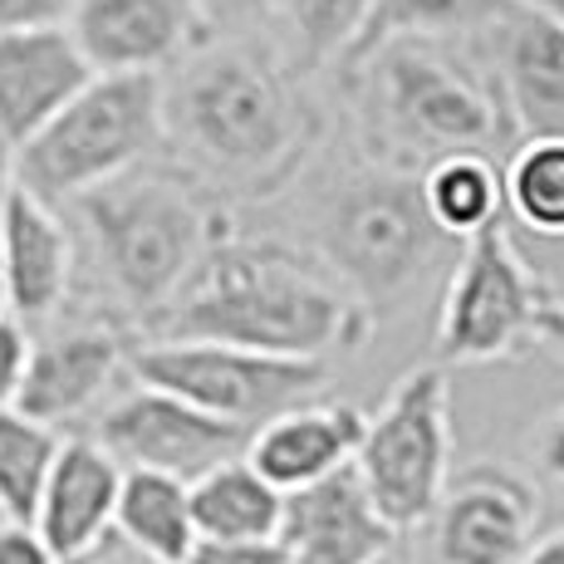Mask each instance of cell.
<instances>
[{"mask_svg": "<svg viewBox=\"0 0 564 564\" xmlns=\"http://www.w3.org/2000/svg\"><path fill=\"white\" fill-rule=\"evenodd\" d=\"M59 447L64 437L45 422L25 417L20 408H0V516L10 525H30Z\"/></svg>", "mask_w": 564, "mask_h": 564, "instance_id": "26", "label": "cell"}, {"mask_svg": "<svg viewBox=\"0 0 564 564\" xmlns=\"http://www.w3.org/2000/svg\"><path fill=\"white\" fill-rule=\"evenodd\" d=\"M74 0H0V35H25V30L64 25Z\"/></svg>", "mask_w": 564, "mask_h": 564, "instance_id": "29", "label": "cell"}, {"mask_svg": "<svg viewBox=\"0 0 564 564\" xmlns=\"http://www.w3.org/2000/svg\"><path fill=\"white\" fill-rule=\"evenodd\" d=\"M511 10V0H373L344 64L388 40H486Z\"/></svg>", "mask_w": 564, "mask_h": 564, "instance_id": "22", "label": "cell"}, {"mask_svg": "<svg viewBox=\"0 0 564 564\" xmlns=\"http://www.w3.org/2000/svg\"><path fill=\"white\" fill-rule=\"evenodd\" d=\"M59 212L74 236L69 305L84 295V319L113 324L133 344L158 329L226 231L216 202L162 158L84 192Z\"/></svg>", "mask_w": 564, "mask_h": 564, "instance_id": "2", "label": "cell"}, {"mask_svg": "<svg viewBox=\"0 0 564 564\" xmlns=\"http://www.w3.org/2000/svg\"><path fill=\"white\" fill-rule=\"evenodd\" d=\"M0 270H6V314L30 334L54 324L74 295V236L54 212L10 182L0 206Z\"/></svg>", "mask_w": 564, "mask_h": 564, "instance_id": "15", "label": "cell"}, {"mask_svg": "<svg viewBox=\"0 0 564 564\" xmlns=\"http://www.w3.org/2000/svg\"><path fill=\"white\" fill-rule=\"evenodd\" d=\"M417 187H422V206H427L432 226L457 246L466 236L506 221L501 162H491V158H447L422 172Z\"/></svg>", "mask_w": 564, "mask_h": 564, "instance_id": "23", "label": "cell"}, {"mask_svg": "<svg viewBox=\"0 0 564 564\" xmlns=\"http://www.w3.org/2000/svg\"><path fill=\"white\" fill-rule=\"evenodd\" d=\"M368 162L422 177L447 158L506 162L520 143L481 40H388L344 64Z\"/></svg>", "mask_w": 564, "mask_h": 564, "instance_id": "4", "label": "cell"}, {"mask_svg": "<svg viewBox=\"0 0 564 564\" xmlns=\"http://www.w3.org/2000/svg\"><path fill=\"white\" fill-rule=\"evenodd\" d=\"M545 290L530 275L511 231L486 226L457 246V260L442 285L437 310V368L491 364L535 339V314L545 310Z\"/></svg>", "mask_w": 564, "mask_h": 564, "instance_id": "9", "label": "cell"}, {"mask_svg": "<svg viewBox=\"0 0 564 564\" xmlns=\"http://www.w3.org/2000/svg\"><path fill=\"white\" fill-rule=\"evenodd\" d=\"M501 202L535 241H564V138H520L501 162Z\"/></svg>", "mask_w": 564, "mask_h": 564, "instance_id": "24", "label": "cell"}, {"mask_svg": "<svg viewBox=\"0 0 564 564\" xmlns=\"http://www.w3.org/2000/svg\"><path fill=\"white\" fill-rule=\"evenodd\" d=\"M275 540L290 564H393L398 530L378 516L359 471L339 466L285 496Z\"/></svg>", "mask_w": 564, "mask_h": 564, "instance_id": "14", "label": "cell"}, {"mask_svg": "<svg viewBox=\"0 0 564 564\" xmlns=\"http://www.w3.org/2000/svg\"><path fill=\"white\" fill-rule=\"evenodd\" d=\"M162 158L158 74H94L79 99L10 153V182L45 206H69L84 192Z\"/></svg>", "mask_w": 564, "mask_h": 564, "instance_id": "6", "label": "cell"}, {"mask_svg": "<svg viewBox=\"0 0 564 564\" xmlns=\"http://www.w3.org/2000/svg\"><path fill=\"white\" fill-rule=\"evenodd\" d=\"M324 108L275 40H206L162 74V162L206 197H275L319 148Z\"/></svg>", "mask_w": 564, "mask_h": 564, "instance_id": "1", "label": "cell"}, {"mask_svg": "<svg viewBox=\"0 0 564 564\" xmlns=\"http://www.w3.org/2000/svg\"><path fill=\"white\" fill-rule=\"evenodd\" d=\"M535 339L564 359V300H545V310L535 314Z\"/></svg>", "mask_w": 564, "mask_h": 564, "instance_id": "34", "label": "cell"}, {"mask_svg": "<svg viewBox=\"0 0 564 564\" xmlns=\"http://www.w3.org/2000/svg\"><path fill=\"white\" fill-rule=\"evenodd\" d=\"M368 329L373 314L319 256L285 241L236 236L226 226L148 339L226 344L270 359L324 364L329 354L359 349Z\"/></svg>", "mask_w": 564, "mask_h": 564, "instance_id": "3", "label": "cell"}, {"mask_svg": "<svg viewBox=\"0 0 564 564\" xmlns=\"http://www.w3.org/2000/svg\"><path fill=\"white\" fill-rule=\"evenodd\" d=\"M364 491L373 496L378 516L403 535L422 530L437 496L452 481V383L447 368H412L393 383L388 403L364 422L354 452Z\"/></svg>", "mask_w": 564, "mask_h": 564, "instance_id": "7", "label": "cell"}, {"mask_svg": "<svg viewBox=\"0 0 564 564\" xmlns=\"http://www.w3.org/2000/svg\"><path fill=\"white\" fill-rule=\"evenodd\" d=\"M25 359H30V329L20 319H10V314H0V408H15Z\"/></svg>", "mask_w": 564, "mask_h": 564, "instance_id": "28", "label": "cell"}, {"mask_svg": "<svg viewBox=\"0 0 564 564\" xmlns=\"http://www.w3.org/2000/svg\"><path fill=\"white\" fill-rule=\"evenodd\" d=\"M128 349L133 339L118 334L113 324L59 314L40 334H30V359L15 408L59 437H79L128 383Z\"/></svg>", "mask_w": 564, "mask_h": 564, "instance_id": "11", "label": "cell"}, {"mask_svg": "<svg viewBox=\"0 0 564 564\" xmlns=\"http://www.w3.org/2000/svg\"><path fill=\"white\" fill-rule=\"evenodd\" d=\"M481 45L516 138H564V20L516 6Z\"/></svg>", "mask_w": 564, "mask_h": 564, "instance_id": "16", "label": "cell"}, {"mask_svg": "<svg viewBox=\"0 0 564 564\" xmlns=\"http://www.w3.org/2000/svg\"><path fill=\"white\" fill-rule=\"evenodd\" d=\"M113 535L123 545L143 550L148 560L187 564V555L197 550L187 486L153 471H123L118 506H113Z\"/></svg>", "mask_w": 564, "mask_h": 564, "instance_id": "21", "label": "cell"}, {"mask_svg": "<svg viewBox=\"0 0 564 564\" xmlns=\"http://www.w3.org/2000/svg\"><path fill=\"white\" fill-rule=\"evenodd\" d=\"M368 6L373 0H275L270 25H280V50L290 54V64L314 74L344 64L368 20Z\"/></svg>", "mask_w": 564, "mask_h": 564, "instance_id": "25", "label": "cell"}, {"mask_svg": "<svg viewBox=\"0 0 564 564\" xmlns=\"http://www.w3.org/2000/svg\"><path fill=\"white\" fill-rule=\"evenodd\" d=\"M187 501H192L197 540L241 545V540H275L285 496H280L246 457H236V462L216 466V471H206L202 481H192Z\"/></svg>", "mask_w": 564, "mask_h": 564, "instance_id": "20", "label": "cell"}, {"mask_svg": "<svg viewBox=\"0 0 564 564\" xmlns=\"http://www.w3.org/2000/svg\"><path fill=\"white\" fill-rule=\"evenodd\" d=\"M540 496L516 466L476 462L452 471L422 520L427 564H520L535 545Z\"/></svg>", "mask_w": 564, "mask_h": 564, "instance_id": "12", "label": "cell"}, {"mask_svg": "<svg viewBox=\"0 0 564 564\" xmlns=\"http://www.w3.org/2000/svg\"><path fill=\"white\" fill-rule=\"evenodd\" d=\"M0 525H10V520H6V516H0Z\"/></svg>", "mask_w": 564, "mask_h": 564, "instance_id": "38", "label": "cell"}, {"mask_svg": "<svg viewBox=\"0 0 564 564\" xmlns=\"http://www.w3.org/2000/svg\"><path fill=\"white\" fill-rule=\"evenodd\" d=\"M511 6H520V10H540V15L564 20V0H511Z\"/></svg>", "mask_w": 564, "mask_h": 564, "instance_id": "37", "label": "cell"}, {"mask_svg": "<svg viewBox=\"0 0 564 564\" xmlns=\"http://www.w3.org/2000/svg\"><path fill=\"white\" fill-rule=\"evenodd\" d=\"M0 564H64L30 525H0Z\"/></svg>", "mask_w": 564, "mask_h": 564, "instance_id": "31", "label": "cell"}, {"mask_svg": "<svg viewBox=\"0 0 564 564\" xmlns=\"http://www.w3.org/2000/svg\"><path fill=\"white\" fill-rule=\"evenodd\" d=\"M79 437L99 442L108 457L118 462V471H153L192 486L206 471H216V466L246 457L251 432L231 427V422H216L206 412L128 378L113 393V403Z\"/></svg>", "mask_w": 564, "mask_h": 564, "instance_id": "10", "label": "cell"}, {"mask_svg": "<svg viewBox=\"0 0 564 564\" xmlns=\"http://www.w3.org/2000/svg\"><path fill=\"white\" fill-rule=\"evenodd\" d=\"M192 6L212 40H251L275 20V0H192Z\"/></svg>", "mask_w": 564, "mask_h": 564, "instance_id": "27", "label": "cell"}, {"mask_svg": "<svg viewBox=\"0 0 564 564\" xmlns=\"http://www.w3.org/2000/svg\"><path fill=\"white\" fill-rule=\"evenodd\" d=\"M364 412L354 403H305L270 417L265 427L251 432L246 462L275 486L280 496L300 491L310 481H324L339 466H354L364 437Z\"/></svg>", "mask_w": 564, "mask_h": 564, "instance_id": "19", "label": "cell"}, {"mask_svg": "<svg viewBox=\"0 0 564 564\" xmlns=\"http://www.w3.org/2000/svg\"><path fill=\"white\" fill-rule=\"evenodd\" d=\"M6 187H10V153L0 148V206H6ZM0 314H6V270H0Z\"/></svg>", "mask_w": 564, "mask_h": 564, "instance_id": "36", "label": "cell"}, {"mask_svg": "<svg viewBox=\"0 0 564 564\" xmlns=\"http://www.w3.org/2000/svg\"><path fill=\"white\" fill-rule=\"evenodd\" d=\"M128 378L216 422L256 432L280 412L319 403L324 383H329V364L270 359V354L226 349V344L148 339L128 349Z\"/></svg>", "mask_w": 564, "mask_h": 564, "instance_id": "8", "label": "cell"}, {"mask_svg": "<svg viewBox=\"0 0 564 564\" xmlns=\"http://www.w3.org/2000/svg\"><path fill=\"white\" fill-rule=\"evenodd\" d=\"M535 462L555 486H564V408H555L535 432Z\"/></svg>", "mask_w": 564, "mask_h": 564, "instance_id": "32", "label": "cell"}, {"mask_svg": "<svg viewBox=\"0 0 564 564\" xmlns=\"http://www.w3.org/2000/svg\"><path fill=\"white\" fill-rule=\"evenodd\" d=\"M123 471L99 442L64 437L59 457L50 466V481L40 491V506L30 516V530L59 555L64 564L94 550L104 535H113V506Z\"/></svg>", "mask_w": 564, "mask_h": 564, "instance_id": "18", "label": "cell"}, {"mask_svg": "<svg viewBox=\"0 0 564 564\" xmlns=\"http://www.w3.org/2000/svg\"><path fill=\"white\" fill-rule=\"evenodd\" d=\"M187 564H290V555L280 550V540H241V545L197 540V550L187 555Z\"/></svg>", "mask_w": 564, "mask_h": 564, "instance_id": "30", "label": "cell"}, {"mask_svg": "<svg viewBox=\"0 0 564 564\" xmlns=\"http://www.w3.org/2000/svg\"><path fill=\"white\" fill-rule=\"evenodd\" d=\"M69 564H162V560H148L143 550H133V545H123L118 535H104L94 550H84L79 560H69Z\"/></svg>", "mask_w": 564, "mask_h": 564, "instance_id": "33", "label": "cell"}, {"mask_svg": "<svg viewBox=\"0 0 564 564\" xmlns=\"http://www.w3.org/2000/svg\"><path fill=\"white\" fill-rule=\"evenodd\" d=\"M64 30L94 74L158 79L212 40L192 0H74Z\"/></svg>", "mask_w": 564, "mask_h": 564, "instance_id": "13", "label": "cell"}, {"mask_svg": "<svg viewBox=\"0 0 564 564\" xmlns=\"http://www.w3.org/2000/svg\"><path fill=\"white\" fill-rule=\"evenodd\" d=\"M520 564H564V530H555V535H540Z\"/></svg>", "mask_w": 564, "mask_h": 564, "instance_id": "35", "label": "cell"}, {"mask_svg": "<svg viewBox=\"0 0 564 564\" xmlns=\"http://www.w3.org/2000/svg\"><path fill=\"white\" fill-rule=\"evenodd\" d=\"M94 79L64 25L0 35V148L15 153Z\"/></svg>", "mask_w": 564, "mask_h": 564, "instance_id": "17", "label": "cell"}, {"mask_svg": "<svg viewBox=\"0 0 564 564\" xmlns=\"http://www.w3.org/2000/svg\"><path fill=\"white\" fill-rule=\"evenodd\" d=\"M314 246L368 314L408 300L432 270H452L457 260V241H447L422 206L417 177L373 162L324 192L314 212Z\"/></svg>", "mask_w": 564, "mask_h": 564, "instance_id": "5", "label": "cell"}]
</instances>
